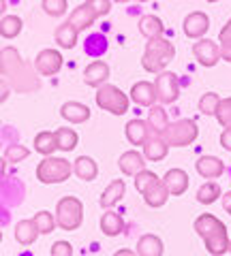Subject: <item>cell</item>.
<instances>
[{
    "label": "cell",
    "mask_w": 231,
    "mask_h": 256,
    "mask_svg": "<svg viewBox=\"0 0 231 256\" xmlns=\"http://www.w3.org/2000/svg\"><path fill=\"white\" fill-rule=\"evenodd\" d=\"M0 73H3V77H9L13 90H18V92H26L30 88L39 86L33 68L22 60V56L15 47L0 50Z\"/></svg>",
    "instance_id": "cell-1"
},
{
    "label": "cell",
    "mask_w": 231,
    "mask_h": 256,
    "mask_svg": "<svg viewBox=\"0 0 231 256\" xmlns=\"http://www.w3.org/2000/svg\"><path fill=\"white\" fill-rule=\"evenodd\" d=\"M195 233L203 239L205 250L212 256H222L229 252V237H227V226L225 222L218 220L212 214H201L195 220Z\"/></svg>",
    "instance_id": "cell-2"
},
{
    "label": "cell",
    "mask_w": 231,
    "mask_h": 256,
    "mask_svg": "<svg viewBox=\"0 0 231 256\" xmlns=\"http://www.w3.org/2000/svg\"><path fill=\"white\" fill-rule=\"evenodd\" d=\"M173 56H176V47H173L171 41H167L165 36L150 38V41L146 43L141 66L146 68L148 73H163L167 64L173 60Z\"/></svg>",
    "instance_id": "cell-3"
},
{
    "label": "cell",
    "mask_w": 231,
    "mask_h": 256,
    "mask_svg": "<svg viewBox=\"0 0 231 256\" xmlns=\"http://www.w3.org/2000/svg\"><path fill=\"white\" fill-rule=\"evenodd\" d=\"M73 173V162L58 156H45L37 164V180L41 184H62Z\"/></svg>",
    "instance_id": "cell-4"
},
{
    "label": "cell",
    "mask_w": 231,
    "mask_h": 256,
    "mask_svg": "<svg viewBox=\"0 0 231 256\" xmlns=\"http://www.w3.org/2000/svg\"><path fill=\"white\" fill-rule=\"evenodd\" d=\"M84 222V205L77 196H62L56 205V224L62 230H77Z\"/></svg>",
    "instance_id": "cell-5"
},
{
    "label": "cell",
    "mask_w": 231,
    "mask_h": 256,
    "mask_svg": "<svg viewBox=\"0 0 231 256\" xmlns=\"http://www.w3.org/2000/svg\"><path fill=\"white\" fill-rule=\"evenodd\" d=\"M161 137L169 148H186L199 137V128L195 124V120L184 118L167 126Z\"/></svg>",
    "instance_id": "cell-6"
},
{
    "label": "cell",
    "mask_w": 231,
    "mask_h": 256,
    "mask_svg": "<svg viewBox=\"0 0 231 256\" xmlns=\"http://www.w3.org/2000/svg\"><path fill=\"white\" fill-rule=\"evenodd\" d=\"M97 105L103 111H109L111 116H124L129 111V96L118 86L103 84L101 88H97Z\"/></svg>",
    "instance_id": "cell-7"
},
{
    "label": "cell",
    "mask_w": 231,
    "mask_h": 256,
    "mask_svg": "<svg viewBox=\"0 0 231 256\" xmlns=\"http://www.w3.org/2000/svg\"><path fill=\"white\" fill-rule=\"evenodd\" d=\"M156 98L163 102V105H171V102L178 100L180 96V82H178V75L171 73V70H163V73L156 75Z\"/></svg>",
    "instance_id": "cell-8"
},
{
    "label": "cell",
    "mask_w": 231,
    "mask_h": 256,
    "mask_svg": "<svg viewBox=\"0 0 231 256\" xmlns=\"http://www.w3.org/2000/svg\"><path fill=\"white\" fill-rule=\"evenodd\" d=\"M62 62L65 60H62V54L58 50H41L35 58V68H37L39 75L52 77L56 73H60Z\"/></svg>",
    "instance_id": "cell-9"
},
{
    "label": "cell",
    "mask_w": 231,
    "mask_h": 256,
    "mask_svg": "<svg viewBox=\"0 0 231 256\" xmlns=\"http://www.w3.org/2000/svg\"><path fill=\"white\" fill-rule=\"evenodd\" d=\"M193 54L201 66H216L220 60V47L212 41V38H199L193 45Z\"/></svg>",
    "instance_id": "cell-10"
},
{
    "label": "cell",
    "mask_w": 231,
    "mask_h": 256,
    "mask_svg": "<svg viewBox=\"0 0 231 256\" xmlns=\"http://www.w3.org/2000/svg\"><path fill=\"white\" fill-rule=\"evenodd\" d=\"M184 34L188 38H203V34L210 30V18L205 13L201 11H193V13H188L186 18H184Z\"/></svg>",
    "instance_id": "cell-11"
},
{
    "label": "cell",
    "mask_w": 231,
    "mask_h": 256,
    "mask_svg": "<svg viewBox=\"0 0 231 256\" xmlns=\"http://www.w3.org/2000/svg\"><path fill=\"white\" fill-rule=\"evenodd\" d=\"M109 79V66L103 60H92L84 68V84L90 88H101Z\"/></svg>",
    "instance_id": "cell-12"
},
{
    "label": "cell",
    "mask_w": 231,
    "mask_h": 256,
    "mask_svg": "<svg viewBox=\"0 0 231 256\" xmlns=\"http://www.w3.org/2000/svg\"><path fill=\"white\" fill-rule=\"evenodd\" d=\"M131 100L135 102V105H139V107H152L154 102L158 100L154 84H150V82L133 84V88H131Z\"/></svg>",
    "instance_id": "cell-13"
},
{
    "label": "cell",
    "mask_w": 231,
    "mask_h": 256,
    "mask_svg": "<svg viewBox=\"0 0 231 256\" xmlns=\"http://www.w3.org/2000/svg\"><path fill=\"white\" fill-rule=\"evenodd\" d=\"M195 169L203 180H216L225 173V162L216 156H201L195 162Z\"/></svg>",
    "instance_id": "cell-14"
},
{
    "label": "cell",
    "mask_w": 231,
    "mask_h": 256,
    "mask_svg": "<svg viewBox=\"0 0 231 256\" xmlns=\"http://www.w3.org/2000/svg\"><path fill=\"white\" fill-rule=\"evenodd\" d=\"M118 166H120V171L124 175L135 178L137 173H141L143 169H146V158H143V154H139L137 150H129V152H124V154L120 156Z\"/></svg>",
    "instance_id": "cell-15"
},
{
    "label": "cell",
    "mask_w": 231,
    "mask_h": 256,
    "mask_svg": "<svg viewBox=\"0 0 231 256\" xmlns=\"http://www.w3.org/2000/svg\"><path fill=\"white\" fill-rule=\"evenodd\" d=\"M60 116L71 124H84L90 120V109H88V105H84V102L69 100L60 107Z\"/></svg>",
    "instance_id": "cell-16"
},
{
    "label": "cell",
    "mask_w": 231,
    "mask_h": 256,
    "mask_svg": "<svg viewBox=\"0 0 231 256\" xmlns=\"http://www.w3.org/2000/svg\"><path fill=\"white\" fill-rule=\"evenodd\" d=\"M124 134L131 146H143V143L150 139L152 130H150L148 122H143V120H131V122H126V126H124Z\"/></svg>",
    "instance_id": "cell-17"
},
{
    "label": "cell",
    "mask_w": 231,
    "mask_h": 256,
    "mask_svg": "<svg viewBox=\"0 0 231 256\" xmlns=\"http://www.w3.org/2000/svg\"><path fill=\"white\" fill-rule=\"evenodd\" d=\"M124 190H126L124 180H114V182H109V186L103 190V194H101V198H99V205L103 207V210H111V207H116L118 203L122 201Z\"/></svg>",
    "instance_id": "cell-18"
},
{
    "label": "cell",
    "mask_w": 231,
    "mask_h": 256,
    "mask_svg": "<svg viewBox=\"0 0 231 256\" xmlns=\"http://www.w3.org/2000/svg\"><path fill=\"white\" fill-rule=\"evenodd\" d=\"M163 184H165V188L169 190V194L180 196V194H184L186 188H188V175L182 169H169L165 173Z\"/></svg>",
    "instance_id": "cell-19"
},
{
    "label": "cell",
    "mask_w": 231,
    "mask_h": 256,
    "mask_svg": "<svg viewBox=\"0 0 231 256\" xmlns=\"http://www.w3.org/2000/svg\"><path fill=\"white\" fill-rule=\"evenodd\" d=\"M143 158L150 160V162H158V160H163L167 156V152H169V146L163 141V137H158V134H150V139L143 143Z\"/></svg>",
    "instance_id": "cell-20"
},
{
    "label": "cell",
    "mask_w": 231,
    "mask_h": 256,
    "mask_svg": "<svg viewBox=\"0 0 231 256\" xmlns=\"http://www.w3.org/2000/svg\"><path fill=\"white\" fill-rule=\"evenodd\" d=\"M71 26L73 28H77V30H86V28H90L94 22H97V13H94L88 4H79L77 9H73L71 11V15H69V20H67Z\"/></svg>",
    "instance_id": "cell-21"
},
{
    "label": "cell",
    "mask_w": 231,
    "mask_h": 256,
    "mask_svg": "<svg viewBox=\"0 0 231 256\" xmlns=\"http://www.w3.org/2000/svg\"><path fill=\"white\" fill-rule=\"evenodd\" d=\"M13 233H15V242H18L20 246H33L37 242V237L41 235L35 220H20L18 224H15Z\"/></svg>",
    "instance_id": "cell-22"
},
{
    "label": "cell",
    "mask_w": 231,
    "mask_h": 256,
    "mask_svg": "<svg viewBox=\"0 0 231 256\" xmlns=\"http://www.w3.org/2000/svg\"><path fill=\"white\" fill-rule=\"evenodd\" d=\"M165 248H163V239L156 237L152 233L141 235L137 242V256H163Z\"/></svg>",
    "instance_id": "cell-23"
},
{
    "label": "cell",
    "mask_w": 231,
    "mask_h": 256,
    "mask_svg": "<svg viewBox=\"0 0 231 256\" xmlns=\"http://www.w3.org/2000/svg\"><path fill=\"white\" fill-rule=\"evenodd\" d=\"M73 173L79 180L92 182V180H97V175H99V164L94 162V158H90V156H79L73 162Z\"/></svg>",
    "instance_id": "cell-24"
},
{
    "label": "cell",
    "mask_w": 231,
    "mask_h": 256,
    "mask_svg": "<svg viewBox=\"0 0 231 256\" xmlns=\"http://www.w3.org/2000/svg\"><path fill=\"white\" fill-rule=\"evenodd\" d=\"M101 230L105 233L107 237H118L124 230V220L120 214L107 210L105 214L101 216Z\"/></svg>",
    "instance_id": "cell-25"
},
{
    "label": "cell",
    "mask_w": 231,
    "mask_h": 256,
    "mask_svg": "<svg viewBox=\"0 0 231 256\" xmlns=\"http://www.w3.org/2000/svg\"><path fill=\"white\" fill-rule=\"evenodd\" d=\"M77 36H79V30L71 26L69 22H65L62 26H58L56 32H54L56 43H58L62 50H73V47L77 45Z\"/></svg>",
    "instance_id": "cell-26"
},
{
    "label": "cell",
    "mask_w": 231,
    "mask_h": 256,
    "mask_svg": "<svg viewBox=\"0 0 231 256\" xmlns=\"http://www.w3.org/2000/svg\"><path fill=\"white\" fill-rule=\"evenodd\" d=\"M148 126L150 130H152V134H161L165 132V128L169 126V118H167V111L161 107V105H152L148 111Z\"/></svg>",
    "instance_id": "cell-27"
},
{
    "label": "cell",
    "mask_w": 231,
    "mask_h": 256,
    "mask_svg": "<svg viewBox=\"0 0 231 256\" xmlns=\"http://www.w3.org/2000/svg\"><path fill=\"white\" fill-rule=\"evenodd\" d=\"M169 196L171 194H169V190L165 188L163 180H158L152 188H148L146 192H143V201H146L148 207H163Z\"/></svg>",
    "instance_id": "cell-28"
},
{
    "label": "cell",
    "mask_w": 231,
    "mask_h": 256,
    "mask_svg": "<svg viewBox=\"0 0 231 256\" xmlns=\"http://www.w3.org/2000/svg\"><path fill=\"white\" fill-rule=\"evenodd\" d=\"M139 32L150 41V38L163 36L165 26H163L161 18H156V15H143V18L139 20Z\"/></svg>",
    "instance_id": "cell-29"
},
{
    "label": "cell",
    "mask_w": 231,
    "mask_h": 256,
    "mask_svg": "<svg viewBox=\"0 0 231 256\" xmlns=\"http://www.w3.org/2000/svg\"><path fill=\"white\" fill-rule=\"evenodd\" d=\"M56 143H58V150L60 152H73L79 143V134L73 130V128H67L62 126L56 130Z\"/></svg>",
    "instance_id": "cell-30"
},
{
    "label": "cell",
    "mask_w": 231,
    "mask_h": 256,
    "mask_svg": "<svg viewBox=\"0 0 231 256\" xmlns=\"http://www.w3.org/2000/svg\"><path fill=\"white\" fill-rule=\"evenodd\" d=\"M35 150H37L43 158H45V156H52L54 152L58 150V143H56V132H50V130L39 132L37 137H35Z\"/></svg>",
    "instance_id": "cell-31"
},
{
    "label": "cell",
    "mask_w": 231,
    "mask_h": 256,
    "mask_svg": "<svg viewBox=\"0 0 231 256\" xmlns=\"http://www.w3.org/2000/svg\"><path fill=\"white\" fill-rule=\"evenodd\" d=\"M220 196H222V190L216 182H205L203 186L197 190V201L203 205H212L214 201H218Z\"/></svg>",
    "instance_id": "cell-32"
},
{
    "label": "cell",
    "mask_w": 231,
    "mask_h": 256,
    "mask_svg": "<svg viewBox=\"0 0 231 256\" xmlns=\"http://www.w3.org/2000/svg\"><path fill=\"white\" fill-rule=\"evenodd\" d=\"M22 20L18 15H5L3 20H0V36L3 38H15L22 32Z\"/></svg>",
    "instance_id": "cell-33"
},
{
    "label": "cell",
    "mask_w": 231,
    "mask_h": 256,
    "mask_svg": "<svg viewBox=\"0 0 231 256\" xmlns=\"http://www.w3.org/2000/svg\"><path fill=\"white\" fill-rule=\"evenodd\" d=\"M35 224H37V228H39V233L41 235H50L52 230L58 226V224H56V216L54 214H50V212H37L35 214Z\"/></svg>",
    "instance_id": "cell-34"
},
{
    "label": "cell",
    "mask_w": 231,
    "mask_h": 256,
    "mask_svg": "<svg viewBox=\"0 0 231 256\" xmlns=\"http://www.w3.org/2000/svg\"><path fill=\"white\" fill-rule=\"evenodd\" d=\"M218 47H220V60L231 62V22H227L218 32Z\"/></svg>",
    "instance_id": "cell-35"
},
{
    "label": "cell",
    "mask_w": 231,
    "mask_h": 256,
    "mask_svg": "<svg viewBox=\"0 0 231 256\" xmlns=\"http://www.w3.org/2000/svg\"><path fill=\"white\" fill-rule=\"evenodd\" d=\"M218 102H220V96L216 92H208L199 98V111H201L203 116H214L218 109Z\"/></svg>",
    "instance_id": "cell-36"
},
{
    "label": "cell",
    "mask_w": 231,
    "mask_h": 256,
    "mask_svg": "<svg viewBox=\"0 0 231 256\" xmlns=\"http://www.w3.org/2000/svg\"><path fill=\"white\" fill-rule=\"evenodd\" d=\"M156 182H158V175L152 173V171H146V169L135 175V188H137V192H141V194H143V192H146L148 188H152Z\"/></svg>",
    "instance_id": "cell-37"
},
{
    "label": "cell",
    "mask_w": 231,
    "mask_h": 256,
    "mask_svg": "<svg viewBox=\"0 0 231 256\" xmlns=\"http://www.w3.org/2000/svg\"><path fill=\"white\" fill-rule=\"evenodd\" d=\"M30 156V150L26 148V146H20V143H15V146H9V148H7L5 150V160H7V162H22V160L24 158H28Z\"/></svg>",
    "instance_id": "cell-38"
},
{
    "label": "cell",
    "mask_w": 231,
    "mask_h": 256,
    "mask_svg": "<svg viewBox=\"0 0 231 256\" xmlns=\"http://www.w3.org/2000/svg\"><path fill=\"white\" fill-rule=\"evenodd\" d=\"M41 6L47 15H52V18H60V15H65L67 9H69V2L67 0H41Z\"/></svg>",
    "instance_id": "cell-39"
},
{
    "label": "cell",
    "mask_w": 231,
    "mask_h": 256,
    "mask_svg": "<svg viewBox=\"0 0 231 256\" xmlns=\"http://www.w3.org/2000/svg\"><path fill=\"white\" fill-rule=\"evenodd\" d=\"M216 120L222 128H231V96L229 98H220L218 109H216Z\"/></svg>",
    "instance_id": "cell-40"
},
{
    "label": "cell",
    "mask_w": 231,
    "mask_h": 256,
    "mask_svg": "<svg viewBox=\"0 0 231 256\" xmlns=\"http://www.w3.org/2000/svg\"><path fill=\"white\" fill-rule=\"evenodd\" d=\"M86 4L97 13V18H105L111 11V0H86Z\"/></svg>",
    "instance_id": "cell-41"
},
{
    "label": "cell",
    "mask_w": 231,
    "mask_h": 256,
    "mask_svg": "<svg viewBox=\"0 0 231 256\" xmlns=\"http://www.w3.org/2000/svg\"><path fill=\"white\" fill-rule=\"evenodd\" d=\"M52 256H73V246L69 242H56L52 246Z\"/></svg>",
    "instance_id": "cell-42"
},
{
    "label": "cell",
    "mask_w": 231,
    "mask_h": 256,
    "mask_svg": "<svg viewBox=\"0 0 231 256\" xmlns=\"http://www.w3.org/2000/svg\"><path fill=\"white\" fill-rule=\"evenodd\" d=\"M11 96V84L7 82V79H3L0 77V105L3 102H7V98Z\"/></svg>",
    "instance_id": "cell-43"
},
{
    "label": "cell",
    "mask_w": 231,
    "mask_h": 256,
    "mask_svg": "<svg viewBox=\"0 0 231 256\" xmlns=\"http://www.w3.org/2000/svg\"><path fill=\"white\" fill-rule=\"evenodd\" d=\"M220 146L227 152H231V128H225V130L220 132Z\"/></svg>",
    "instance_id": "cell-44"
},
{
    "label": "cell",
    "mask_w": 231,
    "mask_h": 256,
    "mask_svg": "<svg viewBox=\"0 0 231 256\" xmlns=\"http://www.w3.org/2000/svg\"><path fill=\"white\" fill-rule=\"evenodd\" d=\"M222 207H225V212L231 216V192H225V194H222Z\"/></svg>",
    "instance_id": "cell-45"
},
{
    "label": "cell",
    "mask_w": 231,
    "mask_h": 256,
    "mask_svg": "<svg viewBox=\"0 0 231 256\" xmlns=\"http://www.w3.org/2000/svg\"><path fill=\"white\" fill-rule=\"evenodd\" d=\"M114 256H137V252H133V250H129V248H122V250H118Z\"/></svg>",
    "instance_id": "cell-46"
},
{
    "label": "cell",
    "mask_w": 231,
    "mask_h": 256,
    "mask_svg": "<svg viewBox=\"0 0 231 256\" xmlns=\"http://www.w3.org/2000/svg\"><path fill=\"white\" fill-rule=\"evenodd\" d=\"M5 169H7V160H5V158H0V178L5 175Z\"/></svg>",
    "instance_id": "cell-47"
},
{
    "label": "cell",
    "mask_w": 231,
    "mask_h": 256,
    "mask_svg": "<svg viewBox=\"0 0 231 256\" xmlns=\"http://www.w3.org/2000/svg\"><path fill=\"white\" fill-rule=\"evenodd\" d=\"M5 11H7V2H5V0H0V18L5 15Z\"/></svg>",
    "instance_id": "cell-48"
},
{
    "label": "cell",
    "mask_w": 231,
    "mask_h": 256,
    "mask_svg": "<svg viewBox=\"0 0 231 256\" xmlns=\"http://www.w3.org/2000/svg\"><path fill=\"white\" fill-rule=\"evenodd\" d=\"M114 2H120L122 4V2H129V0H114Z\"/></svg>",
    "instance_id": "cell-49"
},
{
    "label": "cell",
    "mask_w": 231,
    "mask_h": 256,
    "mask_svg": "<svg viewBox=\"0 0 231 256\" xmlns=\"http://www.w3.org/2000/svg\"><path fill=\"white\" fill-rule=\"evenodd\" d=\"M0 244H3V230H0Z\"/></svg>",
    "instance_id": "cell-50"
},
{
    "label": "cell",
    "mask_w": 231,
    "mask_h": 256,
    "mask_svg": "<svg viewBox=\"0 0 231 256\" xmlns=\"http://www.w3.org/2000/svg\"><path fill=\"white\" fill-rule=\"evenodd\" d=\"M205 2H218V0H205Z\"/></svg>",
    "instance_id": "cell-51"
},
{
    "label": "cell",
    "mask_w": 231,
    "mask_h": 256,
    "mask_svg": "<svg viewBox=\"0 0 231 256\" xmlns=\"http://www.w3.org/2000/svg\"><path fill=\"white\" fill-rule=\"evenodd\" d=\"M229 254H231V242H229Z\"/></svg>",
    "instance_id": "cell-52"
},
{
    "label": "cell",
    "mask_w": 231,
    "mask_h": 256,
    "mask_svg": "<svg viewBox=\"0 0 231 256\" xmlns=\"http://www.w3.org/2000/svg\"><path fill=\"white\" fill-rule=\"evenodd\" d=\"M137 2H146V0H137Z\"/></svg>",
    "instance_id": "cell-53"
},
{
    "label": "cell",
    "mask_w": 231,
    "mask_h": 256,
    "mask_svg": "<svg viewBox=\"0 0 231 256\" xmlns=\"http://www.w3.org/2000/svg\"><path fill=\"white\" fill-rule=\"evenodd\" d=\"M229 22H231V20H229Z\"/></svg>",
    "instance_id": "cell-54"
}]
</instances>
